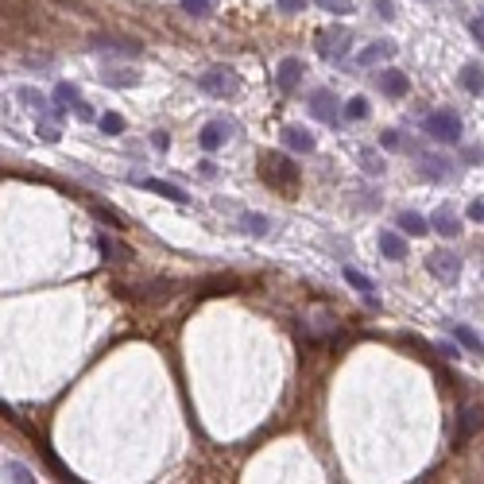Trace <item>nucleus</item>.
<instances>
[{
	"mask_svg": "<svg viewBox=\"0 0 484 484\" xmlns=\"http://www.w3.org/2000/svg\"><path fill=\"white\" fill-rule=\"evenodd\" d=\"M259 163H264L259 175H264L267 186H276V190H294V186H299V167H294L287 155H279V151H264Z\"/></svg>",
	"mask_w": 484,
	"mask_h": 484,
	"instance_id": "1",
	"label": "nucleus"
},
{
	"mask_svg": "<svg viewBox=\"0 0 484 484\" xmlns=\"http://www.w3.org/2000/svg\"><path fill=\"white\" fill-rule=\"evenodd\" d=\"M198 90L209 93V97H233L236 90H241V74H236L233 66H209L206 74H198Z\"/></svg>",
	"mask_w": 484,
	"mask_h": 484,
	"instance_id": "2",
	"label": "nucleus"
},
{
	"mask_svg": "<svg viewBox=\"0 0 484 484\" xmlns=\"http://www.w3.org/2000/svg\"><path fill=\"white\" fill-rule=\"evenodd\" d=\"M422 132L438 143H457L461 140V117L453 109H438L422 120Z\"/></svg>",
	"mask_w": 484,
	"mask_h": 484,
	"instance_id": "3",
	"label": "nucleus"
},
{
	"mask_svg": "<svg viewBox=\"0 0 484 484\" xmlns=\"http://www.w3.org/2000/svg\"><path fill=\"white\" fill-rule=\"evenodd\" d=\"M306 109H310V117H314V120H322V124H329V128L341 124V113H337V97H334L329 90H314V93H310Z\"/></svg>",
	"mask_w": 484,
	"mask_h": 484,
	"instance_id": "4",
	"label": "nucleus"
},
{
	"mask_svg": "<svg viewBox=\"0 0 484 484\" xmlns=\"http://www.w3.org/2000/svg\"><path fill=\"white\" fill-rule=\"evenodd\" d=\"M314 47H318V55H322V59L337 62L345 50H349V31H345V27H326V31L314 35Z\"/></svg>",
	"mask_w": 484,
	"mask_h": 484,
	"instance_id": "5",
	"label": "nucleus"
},
{
	"mask_svg": "<svg viewBox=\"0 0 484 484\" xmlns=\"http://www.w3.org/2000/svg\"><path fill=\"white\" fill-rule=\"evenodd\" d=\"M426 271L434 279H442V283H457V276H461V256H453V252H430L426 256Z\"/></svg>",
	"mask_w": 484,
	"mask_h": 484,
	"instance_id": "6",
	"label": "nucleus"
},
{
	"mask_svg": "<svg viewBox=\"0 0 484 484\" xmlns=\"http://www.w3.org/2000/svg\"><path fill=\"white\" fill-rule=\"evenodd\" d=\"M484 426V407H461L457 411V430H453V446H465L469 434H476Z\"/></svg>",
	"mask_w": 484,
	"mask_h": 484,
	"instance_id": "7",
	"label": "nucleus"
},
{
	"mask_svg": "<svg viewBox=\"0 0 484 484\" xmlns=\"http://www.w3.org/2000/svg\"><path fill=\"white\" fill-rule=\"evenodd\" d=\"M376 85H380L384 97H395V101L411 93V78L403 74V70H380V74H376Z\"/></svg>",
	"mask_w": 484,
	"mask_h": 484,
	"instance_id": "8",
	"label": "nucleus"
},
{
	"mask_svg": "<svg viewBox=\"0 0 484 484\" xmlns=\"http://www.w3.org/2000/svg\"><path fill=\"white\" fill-rule=\"evenodd\" d=\"M90 47L93 50H105V55H128V59H136V55L143 50L136 39H117V35H93Z\"/></svg>",
	"mask_w": 484,
	"mask_h": 484,
	"instance_id": "9",
	"label": "nucleus"
},
{
	"mask_svg": "<svg viewBox=\"0 0 484 484\" xmlns=\"http://www.w3.org/2000/svg\"><path fill=\"white\" fill-rule=\"evenodd\" d=\"M136 183H140L143 190L159 194V198H167V201H175V206H186V201H190V194H186L183 186L167 183V178H136Z\"/></svg>",
	"mask_w": 484,
	"mask_h": 484,
	"instance_id": "10",
	"label": "nucleus"
},
{
	"mask_svg": "<svg viewBox=\"0 0 484 484\" xmlns=\"http://www.w3.org/2000/svg\"><path fill=\"white\" fill-rule=\"evenodd\" d=\"M225 140H229V124H225V120H206V124H201V132H198L201 151H218V148H225Z\"/></svg>",
	"mask_w": 484,
	"mask_h": 484,
	"instance_id": "11",
	"label": "nucleus"
},
{
	"mask_svg": "<svg viewBox=\"0 0 484 484\" xmlns=\"http://www.w3.org/2000/svg\"><path fill=\"white\" fill-rule=\"evenodd\" d=\"M299 82H302V59H294V55H291V59L279 62V70H276V85H279L283 93H294V90H299Z\"/></svg>",
	"mask_w": 484,
	"mask_h": 484,
	"instance_id": "12",
	"label": "nucleus"
},
{
	"mask_svg": "<svg viewBox=\"0 0 484 484\" xmlns=\"http://www.w3.org/2000/svg\"><path fill=\"white\" fill-rule=\"evenodd\" d=\"M283 143H287L291 151H299V155H310V151L318 148V140H314V136H310L302 124H287V128H283Z\"/></svg>",
	"mask_w": 484,
	"mask_h": 484,
	"instance_id": "13",
	"label": "nucleus"
},
{
	"mask_svg": "<svg viewBox=\"0 0 484 484\" xmlns=\"http://www.w3.org/2000/svg\"><path fill=\"white\" fill-rule=\"evenodd\" d=\"M341 276H345V283H349V287H357V291H360V299H364L368 306H376V283L364 276V271H357V267H349V264H345V271H341Z\"/></svg>",
	"mask_w": 484,
	"mask_h": 484,
	"instance_id": "14",
	"label": "nucleus"
},
{
	"mask_svg": "<svg viewBox=\"0 0 484 484\" xmlns=\"http://www.w3.org/2000/svg\"><path fill=\"white\" fill-rule=\"evenodd\" d=\"M395 50H399V47H395L392 39H380V43H372V47H364V50H360V55H357V62H360V66H376V62L392 59Z\"/></svg>",
	"mask_w": 484,
	"mask_h": 484,
	"instance_id": "15",
	"label": "nucleus"
},
{
	"mask_svg": "<svg viewBox=\"0 0 484 484\" xmlns=\"http://www.w3.org/2000/svg\"><path fill=\"white\" fill-rule=\"evenodd\" d=\"M418 159H422V175L430 178V183H442V178L453 175V171H450L453 163L446 155H418Z\"/></svg>",
	"mask_w": 484,
	"mask_h": 484,
	"instance_id": "16",
	"label": "nucleus"
},
{
	"mask_svg": "<svg viewBox=\"0 0 484 484\" xmlns=\"http://www.w3.org/2000/svg\"><path fill=\"white\" fill-rule=\"evenodd\" d=\"M430 229H438L442 236H457L461 233V221H457V213H453L450 206H442L434 218H430Z\"/></svg>",
	"mask_w": 484,
	"mask_h": 484,
	"instance_id": "17",
	"label": "nucleus"
},
{
	"mask_svg": "<svg viewBox=\"0 0 484 484\" xmlns=\"http://www.w3.org/2000/svg\"><path fill=\"white\" fill-rule=\"evenodd\" d=\"M380 252H384V259H407V241L387 229V233H380Z\"/></svg>",
	"mask_w": 484,
	"mask_h": 484,
	"instance_id": "18",
	"label": "nucleus"
},
{
	"mask_svg": "<svg viewBox=\"0 0 484 484\" xmlns=\"http://www.w3.org/2000/svg\"><path fill=\"white\" fill-rule=\"evenodd\" d=\"M457 82H461V90H465V93H473V97H476V93H484V70L476 66V62H469V66L461 70Z\"/></svg>",
	"mask_w": 484,
	"mask_h": 484,
	"instance_id": "19",
	"label": "nucleus"
},
{
	"mask_svg": "<svg viewBox=\"0 0 484 484\" xmlns=\"http://www.w3.org/2000/svg\"><path fill=\"white\" fill-rule=\"evenodd\" d=\"M399 229H403V233H411V236H422V233H430V221H426L422 213H415V209H403V213H399Z\"/></svg>",
	"mask_w": 484,
	"mask_h": 484,
	"instance_id": "20",
	"label": "nucleus"
},
{
	"mask_svg": "<svg viewBox=\"0 0 484 484\" xmlns=\"http://www.w3.org/2000/svg\"><path fill=\"white\" fill-rule=\"evenodd\" d=\"M55 101H59V109H55V117H66V109H70V105H78V101H82V97H78V90H74V85H70V82H59V85H55Z\"/></svg>",
	"mask_w": 484,
	"mask_h": 484,
	"instance_id": "21",
	"label": "nucleus"
},
{
	"mask_svg": "<svg viewBox=\"0 0 484 484\" xmlns=\"http://www.w3.org/2000/svg\"><path fill=\"white\" fill-rule=\"evenodd\" d=\"M97 248H101V259H128L124 244H117L109 233H101V229H97Z\"/></svg>",
	"mask_w": 484,
	"mask_h": 484,
	"instance_id": "22",
	"label": "nucleus"
},
{
	"mask_svg": "<svg viewBox=\"0 0 484 484\" xmlns=\"http://www.w3.org/2000/svg\"><path fill=\"white\" fill-rule=\"evenodd\" d=\"M267 225H271V221H267L264 213H252V209H244V213H241V229L248 236H267Z\"/></svg>",
	"mask_w": 484,
	"mask_h": 484,
	"instance_id": "23",
	"label": "nucleus"
},
{
	"mask_svg": "<svg viewBox=\"0 0 484 484\" xmlns=\"http://www.w3.org/2000/svg\"><path fill=\"white\" fill-rule=\"evenodd\" d=\"M453 337H457V345L461 349H469L473 357H481L484 353V341H481V334H473L469 326H453Z\"/></svg>",
	"mask_w": 484,
	"mask_h": 484,
	"instance_id": "24",
	"label": "nucleus"
},
{
	"mask_svg": "<svg viewBox=\"0 0 484 484\" xmlns=\"http://www.w3.org/2000/svg\"><path fill=\"white\" fill-rule=\"evenodd\" d=\"M101 82H105V85H117V90H124V85H136V82H140V74H132V70H105V74H101Z\"/></svg>",
	"mask_w": 484,
	"mask_h": 484,
	"instance_id": "25",
	"label": "nucleus"
},
{
	"mask_svg": "<svg viewBox=\"0 0 484 484\" xmlns=\"http://www.w3.org/2000/svg\"><path fill=\"white\" fill-rule=\"evenodd\" d=\"M341 117H345V120H364V117H368V101H364V97H349V101L341 105Z\"/></svg>",
	"mask_w": 484,
	"mask_h": 484,
	"instance_id": "26",
	"label": "nucleus"
},
{
	"mask_svg": "<svg viewBox=\"0 0 484 484\" xmlns=\"http://www.w3.org/2000/svg\"><path fill=\"white\" fill-rule=\"evenodd\" d=\"M97 124H101V132H105V136H120V132H124V117H120V113H101Z\"/></svg>",
	"mask_w": 484,
	"mask_h": 484,
	"instance_id": "27",
	"label": "nucleus"
},
{
	"mask_svg": "<svg viewBox=\"0 0 484 484\" xmlns=\"http://www.w3.org/2000/svg\"><path fill=\"white\" fill-rule=\"evenodd\" d=\"M4 481H20V484H27V481H35V476H31V469L20 465V461H4Z\"/></svg>",
	"mask_w": 484,
	"mask_h": 484,
	"instance_id": "28",
	"label": "nucleus"
},
{
	"mask_svg": "<svg viewBox=\"0 0 484 484\" xmlns=\"http://www.w3.org/2000/svg\"><path fill=\"white\" fill-rule=\"evenodd\" d=\"M16 97L24 101V105H31V109H47V97H43L39 90H31V85H20Z\"/></svg>",
	"mask_w": 484,
	"mask_h": 484,
	"instance_id": "29",
	"label": "nucleus"
},
{
	"mask_svg": "<svg viewBox=\"0 0 484 484\" xmlns=\"http://www.w3.org/2000/svg\"><path fill=\"white\" fill-rule=\"evenodd\" d=\"M322 12H329V16H349L353 12V0H314Z\"/></svg>",
	"mask_w": 484,
	"mask_h": 484,
	"instance_id": "30",
	"label": "nucleus"
},
{
	"mask_svg": "<svg viewBox=\"0 0 484 484\" xmlns=\"http://www.w3.org/2000/svg\"><path fill=\"white\" fill-rule=\"evenodd\" d=\"M183 4V12H190V16H209L213 12V0H178Z\"/></svg>",
	"mask_w": 484,
	"mask_h": 484,
	"instance_id": "31",
	"label": "nucleus"
},
{
	"mask_svg": "<svg viewBox=\"0 0 484 484\" xmlns=\"http://www.w3.org/2000/svg\"><path fill=\"white\" fill-rule=\"evenodd\" d=\"M360 163H364V171H368V175H384V163L376 159V151H372V148H364V151H360Z\"/></svg>",
	"mask_w": 484,
	"mask_h": 484,
	"instance_id": "32",
	"label": "nucleus"
},
{
	"mask_svg": "<svg viewBox=\"0 0 484 484\" xmlns=\"http://www.w3.org/2000/svg\"><path fill=\"white\" fill-rule=\"evenodd\" d=\"M380 148H387V151H403L407 143L399 140V132H384V136H380Z\"/></svg>",
	"mask_w": 484,
	"mask_h": 484,
	"instance_id": "33",
	"label": "nucleus"
},
{
	"mask_svg": "<svg viewBox=\"0 0 484 484\" xmlns=\"http://www.w3.org/2000/svg\"><path fill=\"white\" fill-rule=\"evenodd\" d=\"M276 8H279V12H287V16H294V12L306 8V0H276Z\"/></svg>",
	"mask_w": 484,
	"mask_h": 484,
	"instance_id": "34",
	"label": "nucleus"
},
{
	"mask_svg": "<svg viewBox=\"0 0 484 484\" xmlns=\"http://www.w3.org/2000/svg\"><path fill=\"white\" fill-rule=\"evenodd\" d=\"M151 148H155V151H167L171 148V136L167 132H151Z\"/></svg>",
	"mask_w": 484,
	"mask_h": 484,
	"instance_id": "35",
	"label": "nucleus"
},
{
	"mask_svg": "<svg viewBox=\"0 0 484 484\" xmlns=\"http://www.w3.org/2000/svg\"><path fill=\"white\" fill-rule=\"evenodd\" d=\"M372 4H376V16H380V20H392L395 16V12H392V0H372Z\"/></svg>",
	"mask_w": 484,
	"mask_h": 484,
	"instance_id": "36",
	"label": "nucleus"
},
{
	"mask_svg": "<svg viewBox=\"0 0 484 484\" xmlns=\"http://www.w3.org/2000/svg\"><path fill=\"white\" fill-rule=\"evenodd\" d=\"M469 221H484V201H469Z\"/></svg>",
	"mask_w": 484,
	"mask_h": 484,
	"instance_id": "37",
	"label": "nucleus"
},
{
	"mask_svg": "<svg viewBox=\"0 0 484 484\" xmlns=\"http://www.w3.org/2000/svg\"><path fill=\"white\" fill-rule=\"evenodd\" d=\"M469 31H473V39L484 47V20H469Z\"/></svg>",
	"mask_w": 484,
	"mask_h": 484,
	"instance_id": "38",
	"label": "nucleus"
},
{
	"mask_svg": "<svg viewBox=\"0 0 484 484\" xmlns=\"http://www.w3.org/2000/svg\"><path fill=\"white\" fill-rule=\"evenodd\" d=\"M39 136H43V140H47V143H55V140H59V128L43 124V128H39Z\"/></svg>",
	"mask_w": 484,
	"mask_h": 484,
	"instance_id": "39",
	"label": "nucleus"
},
{
	"mask_svg": "<svg viewBox=\"0 0 484 484\" xmlns=\"http://www.w3.org/2000/svg\"><path fill=\"white\" fill-rule=\"evenodd\" d=\"M74 113H78V117H82V120H93V109H90V105H85V101H78V105H74Z\"/></svg>",
	"mask_w": 484,
	"mask_h": 484,
	"instance_id": "40",
	"label": "nucleus"
},
{
	"mask_svg": "<svg viewBox=\"0 0 484 484\" xmlns=\"http://www.w3.org/2000/svg\"><path fill=\"white\" fill-rule=\"evenodd\" d=\"M481 159H484L481 148H469V151H465V163H481Z\"/></svg>",
	"mask_w": 484,
	"mask_h": 484,
	"instance_id": "41",
	"label": "nucleus"
}]
</instances>
